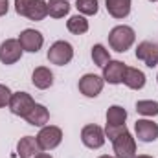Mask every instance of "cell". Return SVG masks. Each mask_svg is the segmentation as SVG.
<instances>
[{
	"instance_id": "1",
	"label": "cell",
	"mask_w": 158,
	"mask_h": 158,
	"mask_svg": "<svg viewBox=\"0 0 158 158\" xmlns=\"http://www.w3.org/2000/svg\"><path fill=\"white\" fill-rule=\"evenodd\" d=\"M134 39H136V33L131 26H114L110 31H109V44L114 52H127L132 44H134Z\"/></svg>"
},
{
	"instance_id": "2",
	"label": "cell",
	"mask_w": 158,
	"mask_h": 158,
	"mask_svg": "<svg viewBox=\"0 0 158 158\" xmlns=\"http://www.w3.org/2000/svg\"><path fill=\"white\" fill-rule=\"evenodd\" d=\"M46 57H48V61H50L52 64L64 66V64H68V63L74 59V48H72V44L66 42V40H55V42L50 46Z\"/></svg>"
},
{
	"instance_id": "3",
	"label": "cell",
	"mask_w": 158,
	"mask_h": 158,
	"mask_svg": "<svg viewBox=\"0 0 158 158\" xmlns=\"http://www.w3.org/2000/svg\"><path fill=\"white\" fill-rule=\"evenodd\" d=\"M35 138H37L39 147L42 151H52V149L59 147V143L63 142V131L55 125H44V127H40L39 134Z\"/></svg>"
},
{
	"instance_id": "4",
	"label": "cell",
	"mask_w": 158,
	"mask_h": 158,
	"mask_svg": "<svg viewBox=\"0 0 158 158\" xmlns=\"http://www.w3.org/2000/svg\"><path fill=\"white\" fill-rule=\"evenodd\" d=\"M7 107H9L11 114L26 118L30 114V110L35 107V101H33V98L28 92H13L11 98H9V105Z\"/></svg>"
},
{
	"instance_id": "5",
	"label": "cell",
	"mask_w": 158,
	"mask_h": 158,
	"mask_svg": "<svg viewBox=\"0 0 158 158\" xmlns=\"http://www.w3.org/2000/svg\"><path fill=\"white\" fill-rule=\"evenodd\" d=\"M105 131L96 125V123H90V125H85L83 131H81V142L85 147L88 149H99L105 145Z\"/></svg>"
},
{
	"instance_id": "6",
	"label": "cell",
	"mask_w": 158,
	"mask_h": 158,
	"mask_svg": "<svg viewBox=\"0 0 158 158\" xmlns=\"http://www.w3.org/2000/svg\"><path fill=\"white\" fill-rule=\"evenodd\" d=\"M112 149L116 158H134L136 156V140L127 131L116 140H112Z\"/></svg>"
},
{
	"instance_id": "7",
	"label": "cell",
	"mask_w": 158,
	"mask_h": 158,
	"mask_svg": "<svg viewBox=\"0 0 158 158\" xmlns=\"http://www.w3.org/2000/svg\"><path fill=\"white\" fill-rule=\"evenodd\" d=\"M22 46L19 39H7L0 44V63L2 64H15L22 57Z\"/></svg>"
},
{
	"instance_id": "8",
	"label": "cell",
	"mask_w": 158,
	"mask_h": 158,
	"mask_svg": "<svg viewBox=\"0 0 158 158\" xmlns=\"http://www.w3.org/2000/svg\"><path fill=\"white\" fill-rule=\"evenodd\" d=\"M103 85L105 81L103 77L96 76V74H85L83 77L79 79V92L85 96V98H98L103 90Z\"/></svg>"
},
{
	"instance_id": "9",
	"label": "cell",
	"mask_w": 158,
	"mask_h": 158,
	"mask_svg": "<svg viewBox=\"0 0 158 158\" xmlns=\"http://www.w3.org/2000/svg\"><path fill=\"white\" fill-rule=\"evenodd\" d=\"M134 132L140 142L151 143L158 138V123H155L153 119H138L134 123Z\"/></svg>"
},
{
	"instance_id": "10",
	"label": "cell",
	"mask_w": 158,
	"mask_h": 158,
	"mask_svg": "<svg viewBox=\"0 0 158 158\" xmlns=\"http://www.w3.org/2000/svg\"><path fill=\"white\" fill-rule=\"evenodd\" d=\"M19 42H20V46H22L24 52L37 53L40 48H42V44H44V37H42L40 31L28 28V30H24V31L19 35Z\"/></svg>"
},
{
	"instance_id": "11",
	"label": "cell",
	"mask_w": 158,
	"mask_h": 158,
	"mask_svg": "<svg viewBox=\"0 0 158 158\" xmlns=\"http://www.w3.org/2000/svg\"><path fill=\"white\" fill-rule=\"evenodd\" d=\"M136 59L143 61L149 68H155L158 64V44L151 40H143L136 48Z\"/></svg>"
},
{
	"instance_id": "12",
	"label": "cell",
	"mask_w": 158,
	"mask_h": 158,
	"mask_svg": "<svg viewBox=\"0 0 158 158\" xmlns=\"http://www.w3.org/2000/svg\"><path fill=\"white\" fill-rule=\"evenodd\" d=\"M127 64L121 61H109L103 66V81H107L109 85H119L123 83V76H125Z\"/></svg>"
},
{
	"instance_id": "13",
	"label": "cell",
	"mask_w": 158,
	"mask_h": 158,
	"mask_svg": "<svg viewBox=\"0 0 158 158\" xmlns=\"http://www.w3.org/2000/svg\"><path fill=\"white\" fill-rule=\"evenodd\" d=\"M39 153H42V149L39 147V142L35 136H24L19 140V143H17L19 158H35Z\"/></svg>"
},
{
	"instance_id": "14",
	"label": "cell",
	"mask_w": 158,
	"mask_h": 158,
	"mask_svg": "<svg viewBox=\"0 0 158 158\" xmlns=\"http://www.w3.org/2000/svg\"><path fill=\"white\" fill-rule=\"evenodd\" d=\"M131 2L132 0H105V7H107V11H109L110 17L121 20V19L129 17V13H131Z\"/></svg>"
},
{
	"instance_id": "15",
	"label": "cell",
	"mask_w": 158,
	"mask_h": 158,
	"mask_svg": "<svg viewBox=\"0 0 158 158\" xmlns=\"http://www.w3.org/2000/svg\"><path fill=\"white\" fill-rule=\"evenodd\" d=\"M123 85L129 86L131 90H142L145 86V74L138 68L127 66L125 76H123Z\"/></svg>"
},
{
	"instance_id": "16",
	"label": "cell",
	"mask_w": 158,
	"mask_h": 158,
	"mask_svg": "<svg viewBox=\"0 0 158 158\" xmlns=\"http://www.w3.org/2000/svg\"><path fill=\"white\" fill-rule=\"evenodd\" d=\"M31 83H33V86H37L39 90L50 88V86L53 85V74H52V70L46 68V66H37V68L33 70V74H31Z\"/></svg>"
},
{
	"instance_id": "17",
	"label": "cell",
	"mask_w": 158,
	"mask_h": 158,
	"mask_svg": "<svg viewBox=\"0 0 158 158\" xmlns=\"http://www.w3.org/2000/svg\"><path fill=\"white\" fill-rule=\"evenodd\" d=\"M24 119H26L30 125H33V127H44V125L50 121V112H48V109H46L44 105L35 103V107L30 110V114Z\"/></svg>"
},
{
	"instance_id": "18",
	"label": "cell",
	"mask_w": 158,
	"mask_h": 158,
	"mask_svg": "<svg viewBox=\"0 0 158 158\" xmlns=\"http://www.w3.org/2000/svg\"><path fill=\"white\" fill-rule=\"evenodd\" d=\"M46 15H48V2L46 0H33L28 13H26V19H30L33 22H39Z\"/></svg>"
},
{
	"instance_id": "19",
	"label": "cell",
	"mask_w": 158,
	"mask_h": 158,
	"mask_svg": "<svg viewBox=\"0 0 158 158\" xmlns=\"http://www.w3.org/2000/svg\"><path fill=\"white\" fill-rule=\"evenodd\" d=\"M66 30L74 35H83L88 31V20L83 15H74L66 20Z\"/></svg>"
},
{
	"instance_id": "20",
	"label": "cell",
	"mask_w": 158,
	"mask_h": 158,
	"mask_svg": "<svg viewBox=\"0 0 158 158\" xmlns=\"http://www.w3.org/2000/svg\"><path fill=\"white\" fill-rule=\"evenodd\" d=\"M70 13L68 0H50L48 2V15L53 19H63Z\"/></svg>"
},
{
	"instance_id": "21",
	"label": "cell",
	"mask_w": 158,
	"mask_h": 158,
	"mask_svg": "<svg viewBox=\"0 0 158 158\" xmlns=\"http://www.w3.org/2000/svg\"><path fill=\"white\" fill-rule=\"evenodd\" d=\"M127 110L119 105H112L107 110V125H125Z\"/></svg>"
},
{
	"instance_id": "22",
	"label": "cell",
	"mask_w": 158,
	"mask_h": 158,
	"mask_svg": "<svg viewBox=\"0 0 158 158\" xmlns=\"http://www.w3.org/2000/svg\"><path fill=\"white\" fill-rule=\"evenodd\" d=\"M136 112L142 114V116H147V118L158 116V101H153V99L136 101Z\"/></svg>"
},
{
	"instance_id": "23",
	"label": "cell",
	"mask_w": 158,
	"mask_h": 158,
	"mask_svg": "<svg viewBox=\"0 0 158 158\" xmlns=\"http://www.w3.org/2000/svg\"><path fill=\"white\" fill-rule=\"evenodd\" d=\"M92 61H94L96 66L103 68V66L110 61V53H109V50H107L103 44H94V46H92Z\"/></svg>"
},
{
	"instance_id": "24",
	"label": "cell",
	"mask_w": 158,
	"mask_h": 158,
	"mask_svg": "<svg viewBox=\"0 0 158 158\" xmlns=\"http://www.w3.org/2000/svg\"><path fill=\"white\" fill-rule=\"evenodd\" d=\"M76 7H77V11L85 17H92V15H96L98 13V9H99V2L98 0H77L76 2Z\"/></svg>"
},
{
	"instance_id": "25",
	"label": "cell",
	"mask_w": 158,
	"mask_h": 158,
	"mask_svg": "<svg viewBox=\"0 0 158 158\" xmlns=\"http://www.w3.org/2000/svg\"><path fill=\"white\" fill-rule=\"evenodd\" d=\"M123 132H127V125H107L105 127V136L109 140H116Z\"/></svg>"
},
{
	"instance_id": "26",
	"label": "cell",
	"mask_w": 158,
	"mask_h": 158,
	"mask_svg": "<svg viewBox=\"0 0 158 158\" xmlns=\"http://www.w3.org/2000/svg\"><path fill=\"white\" fill-rule=\"evenodd\" d=\"M31 2H33V0H15V11H17L20 17H26V13H28Z\"/></svg>"
},
{
	"instance_id": "27",
	"label": "cell",
	"mask_w": 158,
	"mask_h": 158,
	"mask_svg": "<svg viewBox=\"0 0 158 158\" xmlns=\"http://www.w3.org/2000/svg\"><path fill=\"white\" fill-rule=\"evenodd\" d=\"M11 90H9V86H6V85H0V109H4L6 105H9V98H11Z\"/></svg>"
},
{
	"instance_id": "28",
	"label": "cell",
	"mask_w": 158,
	"mask_h": 158,
	"mask_svg": "<svg viewBox=\"0 0 158 158\" xmlns=\"http://www.w3.org/2000/svg\"><path fill=\"white\" fill-rule=\"evenodd\" d=\"M9 11V0H0V17H4Z\"/></svg>"
},
{
	"instance_id": "29",
	"label": "cell",
	"mask_w": 158,
	"mask_h": 158,
	"mask_svg": "<svg viewBox=\"0 0 158 158\" xmlns=\"http://www.w3.org/2000/svg\"><path fill=\"white\" fill-rule=\"evenodd\" d=\"M35 158H53V156H52V155H48V153H39Z\"/></svg>"
},
{
	"instance_id": "30",
	"label": "cell",
	"mask_w": 158,
	"mask_h": 158,
	"mask_svg": "<svg viewBox=\"0 0 158 158\" xmlns=\"http://www.w3.org/2000/svg\"><path fill=\"white\" fill-rule=\"evenodd\" d=\"M134 158H153V156H147V155H140V156H134Z\"/></svg>"
},
{
	"instance_id": "31",
	"label": "cell",
	"mask_w": 158,
	"mask_h": 158,
	"mask_svg": "<svg viewBox=\"0 0 158 158\" xmlns=\"http://www.w3.org/2000/svg\"><path fill=\"white\" fill-rule=\"evenodd\" d=\"M99 158H114V156H109V155H103V156H99Z\"/></svg>"
},
{
	"instance_id": "32",
	"label": "cell",
	"mask_w": 158,
	"mask_h": 158,
	"mask_svg": "<svg viewBox=\"0 0 158 158\" xmlns=\"http://www.w3.org/2000/svg\"><path fill=\"white\" fill-rule=\"evenodd\" d=\"M149 2H156V0H149Z\"/></svg>"
},
{
	"instance_id": "33",
	"label": "cell",
	"mask_w": 158,
	"mask_h": 158,
	"mask_svg": "<svg viewBox=\"0 0 158 158\" xmlns=\"http://www.w3.org/2000/svg\"><path fill=\"white\" fill-rule=\"evenodd\" d=\"M156 81H158V76H156Z\"/></svg>"
}]
</instances>
